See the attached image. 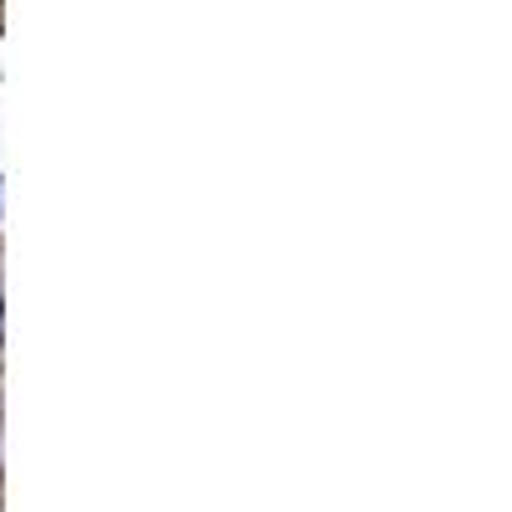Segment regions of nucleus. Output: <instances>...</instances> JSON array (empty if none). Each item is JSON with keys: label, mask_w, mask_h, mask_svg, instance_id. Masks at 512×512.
<instances>
[]
</instances>
